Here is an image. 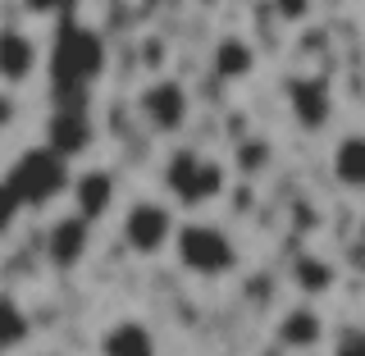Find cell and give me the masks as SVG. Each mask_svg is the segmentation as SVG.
<instances>
[{"label":"cell","mask_w":365,"mask_h":356,"mask_svg":"<svg viewBox=\"0 0 365 356\" xmlns=\"http://www.w3.org/2000/svg\"><path fill=\"white\" fill-rule=\"evenodd\" d=\"M169 251H174L178 270L192 274V279H201V283H220L242 265L233 233H228L224 224H215V220H182Z\"/></svg>","instance_id":"cell-1"},{"label":"cell","mask_w":365,"mask_h":356,"mask_svg":"<svg viewBox=\"0 0 365 356\" xmlns=\"http://www.w3.org/2000/svg\"><path fill=\"white\" fill-rule=\"evenodd\" d=\"M165 188H169V197H174L178 205L201 210V205L224 197L228 169L215 156L197 151V146H178V151H169V160H165Z\"/></svg>","instance_id":"cell-2"},{"label":"cell","mask_w":365,"mask_h":356,"mask_svg":"<svg viewBox=\"0 0 365 356\" xmlns=\"http://www.w3.org/2000/svg\"><path fill=\"white\" fill-rule=\"evenodd\" d=\"M174 233H178V215H174V205H165V201L142 197V201L123 205V215H119L123 247H128L133 256H142V260L165 256V251L174 247Z\"/></svg>","instance_id":"cell-3"},{"label":"cell","mask_w":365,"mask_h":356,"mask_svg":"<svg viewBox=\"0 0 365 356\" xmlns=\"http://www.w3.org/2000/svg\"><path fill=\"white\" fill-rule=\"evenodd\" d=\"M137 119L155 137H178L192 119V91L182 87L178 78H155V83L142 87V96H137Z\"/></svg>","instance_id":"cell-4"},{"label":"cell","mask_w":365,"mask_h":356,"mask_svg":"<svg viewBox=\"0 0 365 356\" xmlns=\"http://www.w3.org/2000/svg\"><path fill=\"white\" fill-rule=\"evenodd\" d=\"M41 247H46V260H51L55 270H78L87 260V251H91V220H83L78 210L51 220Z\"/></svg>","instance_id":"cell-5"},{"label":"cell","mask_w":365,"mask_h":356,"mask_svg":"<svg viewBox=\"0 0 365 356\" xmlns=\"http://www.w3.org/2000/svg\"><path fill=\"white\" fill-rule=\"evenodd\" d=\"M41 68V46L23 28H0V87H28Z\"/></svg>","instance_id":"cell-6"},{"label":"cell","mask_w":365,"mask_h":356,"mask_svg":"<svg viewBox=\"0 0 365 356\" xmlns=\"http://www.w3.org/2000/svg\"><path fill=\"white\" fill-rule=\"evenodd\" d=\"M114 201H119V183H114L110 169H83V174L73 178V210L83 215V220H91V224L110 220Z\"/></svg>","instance_id":"cell-7"},{"label":"cell","mask_w":365,"mask_h":356,"mask_svg":"<svg viewBox=\"0 0 365 356\" xmlns=\"http://www.w3.org/2000/svg\"><path fill=\"white\" fill-rule=\"evenodd\" d=\"M288 110L297 114L302 128H324L334 114V96H329L324 78H292L288 83Z\"/></svg>","instance_id":"cell-8"},{"label":"cell","mask_w":365,"mask_h":356,"mask_svg":"<svg viewBox=\"0 0 365 356\" xmlns=\"http://www.w3.org/2000/svg\"><path fill=\"white\" fill-rule=\"evenodd\" d=\"M101 356H160V342H155V329L146 325V320H114L106 325V334H101Z\"/></svg>","instance_id":"cell-9"},{"label":"cell","mask_w":365,"mask_h":356,"mask_svg":"<svg viewBox=\"0 0 365 356\" xmlns=\"http://www.w3.org/2000/svg\"><path fill=\"white\" fill-rule=\"evenodd\" d=\"M329 174L342 192H365V133H342L329 151Z\"/></svg>","instance_id":"cell-10"},{"label":"cell","mask_w":365,"mask_h":356,"mask_svg":"<svg viewBox=\"0 0 365 356\" xmlns=\"http://www.w3.org/2000/svg\"><path fill=\"white\" fill-rule=\"evenodd\" d=\"M279 342L288 352H315L324 342V315L315 306H292L288 315L279 320Z\"/></svg>","instance_id":"cell-11"},{"label":"cell","mask_w":365,"mask_h":356,"mask_svg":"<svg viewBox=\"0 0 365 356\" xmlns=\"http://www.w3.org/2000/svg\"><path fill=\"white\" fill-rule=\"evenodd\" d=\"M32 338V315L14 293H0V356H14Z\"/></svg>","instance_id":"cell-12"},{"label":"cell","mask_w":365,"mask_h":356,"mask_svg":"<svg viewBox=\"0 0 365 356\" xmlns=\"http://www.w3.org/2000/svg\"><path fill=\"white\" fill-rule=\"evenodd\" d=\"M334 265H329L324 256H311V251H302V256L292 260V283L302 297H324L329 288H334Z\"/></svg>","instance_id":"cell-13"},{"label":"cell","mask_w":365,"mask_h":356,"mask_svg":"<svg viewBox=\"0 0 365 356\" xmlns=\"http://www.w3.org/2000/svg\"><path fill=\"white\" fill-rule=\"evenodd\" d=\"M251 68H256V55H251V46L242 37H224L220 46H215V73L220 78H247Z\"/></svg>","instance_id":"cell-14"},{"label":"cell","mask_w":365,"mask_h":356,"mask_svg":"<svg viewBox=\"0 0 365 356\" xmlns=\"http://www.w3.org/2000/svg\"><path fill=\"white\" fill-rule=\"evenodd\" d=\"M334 356H365V329H361V325L342 329L338 342H334Z\"/></svg>","instance_id":"cell-15"},{"label":"cell","mask_w":365,"mask_h":356,"mask_svg":"<svg viewBox=\"0 0 365 356\" xmlns=\"http://www.w3.org/2000/svg\"><path fill=\"white\" fill-rule=\"evenodd\" d=\"M311 9H315V0H274V14L283 23H306Z\"/></svg>","instance_id":"cell-16"},{"label":"cell","mask_w":365,"mask_h":356,"mask_svg":"<svg viewBox=\"0 0 365 356\" xmlns=\"http://www.w3.org/2000/svg\"><path fill=\"white\" fill-rule=\"evenodd\" d=\"M14 123H19V101L9 87H0V133H9Z\"/></svg>","instance_id":"cell-17"},{"label":"cell","mask_w":365,"mask_h":356,"mask_svg":"<svg viewBox=\"0 0 365 356\" xmlns=\"http://www.w3.org/2000/svg\"><path fill=\"white\" fill-rule=\"evenodd\" d=\"M265 142H247V146H237V165H242V169H260V165H265Z\"/></svg>","instance_id":"cell-18"},{"label":"cell","mask_w":365,"mask_h":356,"mask_svg":"<svg viewBox=\"0 0 365 356\" xmlns=\"http://www.w3.org/2000/svg\"><path fill=\"white\" fill-rule=\"evenodd\" d=\"M319 5H347V0H319Z\"/></svg>","instance_id":"cell-19"},{"label":"cell","mask_w":365,"mask_h":356,"mask_svg":"<svg viewBox=\"0 0 365 356\" xmlns=\"http://www.w3.org/2000/svg\"><path fill=\"white\" fill-rule=\"evenodd\" d=\"M51 356H55V352H51Z\"/></svg>","instance_id":"cell-20"}]
</instances>
